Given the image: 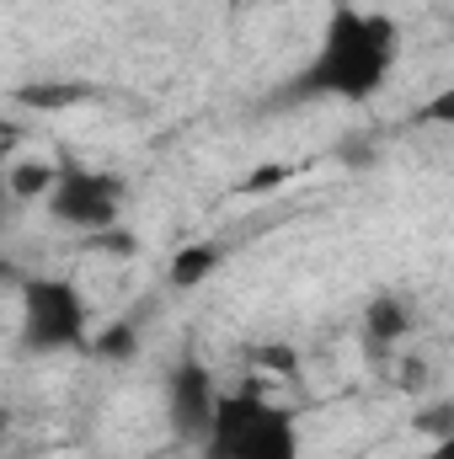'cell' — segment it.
Listing matches in <instances>:
<instances>
[{"mask_svg":"<svg viewBox=\"0 0 454 459\" xmlns=\"http://www.w3.org/2000/svg\"><path fill=\"white\" fill-rule=\"evenodd\" d=\"M401 59V22L385 11H358L337 5L327 16V32L316 43V54L289 75V86L278 91L284 108L300 102H374Z\"/></svg>","mask_w":454,"mask_h":459,"instance_id":"cell-1","label":"cell"},{"mask_svg":"<svg viewBox=\"0 0 454 459\" xmlns=\"http://www.w3.org/2000/svg\"><path fill=\"white\" fill-rule=\"evenodd\" d=\"M300 417L273 401L262 385L220 390L209 433L198 444V459H300Z\"/></svg>","mask_w":454,"mask_h":459,"instance_id":"cell-2","label":"cell"},{"mask_svg":"<svg viewBox=\"0 0 454 459\" xmlns=\"http://www.w3.org/2000/svg\"><path fill=\"white\" fill-rule=\"evenodd\" d=\"M16 337L27 352L54 358V352H86L92 342V310L86 294L70 278H27L22 283V321Z\"/></svg>","mask_w":454,"mask_h":459,"instance_id":"cell-3","label":"cell"},{"mask_svg":"<svg viewBox=\"0 0 454 459\" xmlns=\"http://www.w3.org/2000/svg\"><path fill=\"white\" fill-rule=\"evenodd\" d=\"M48 214H54V225L86 230V235L118 230V214H123V182H118L113 171L59 166V177H54V187H48Z\"/></svg>","mask_w":454,"mask_h":459,"instance_id":"cell-4","label":"cell"},{"mask_svg":"<svg viewBox=\"0 0 454 459\" xmlns=\"http://www.w3.org/2000/svg\"><path fill=\"white\" fill-rule=\"evenodd\" d=\"M214 401H220V385H214L209 363H198L193 352H182V358L166 368V422H171V433L198 449L204 433H209Z\"/></svg>","mask_w":454,"mask_h":459,"instance_id":"cell-5","label":"cell"},{"mask_svg":"<svg viewBox=\"0 0 454 459\" xmlns=\"http://www.w3.org/2000/svg\"><path fill=\"white\" fill-rule=\"evenodd\" d=\"M412 305L406 299H396V294H380V299H369V310H363V347L374 352V358H390L396 347L412 337Z\"/></svg>","mask_w":454,"mask_h":459,"instance_id":"cell-6","label":"cell"},{"mask_svg":"<svg viewBox=\"0 0 454 459\" xmlns=\"http://www.w3.org/2000/svg\"><path fill=\"white\" fill-rule=\"evenodd\" d=\"M220 262H225V246H214V240L182 246V251L171 256V267H166V283H171V289H198V283H209V278L220 273Z\"/></svg>","mask_w":454,"mask_h":459,"instance_id":"cell-7","label":"cell"},{"mask_svg":"<svg viewBox=\"0 0 454 459\" xmlns=\"http://www.w3.org/2000/svg\"><path fill=\"white\" fill-rule=\"evenodd\" d=\"M139 347H144L139 321H134V316H113L102 332H92L86 352H92L97 363H134V358H139Z\"/></svg>","mask_w":454,"mask_h":459,"instance_id":"cell-8","label":"cell"},{"mask_svg":"<svg viewBox=\"0 0 454 459\" xmlns=\"http://www.w3.org/2000/svg\"><path fill=\"white\" fill-rule=\"evenodd\" d=\"M86 97H92V86H81V81H27V86H16V102L32 108V113H65V108H81Z\"/></svg>","mask_w":454,"mask_h":459,"instance_id":"cell-9","label":"cell"},{"mask_svg":"<svg viewBox=\"0 0 454 459\" xmlns=\"http://www.w3.org/2000/svg\"><path fill=\"white\" fill-rule=\"evenodd\" d=\"M54 177H59V166H48V160H22V166H11V177H5V193H11V204H16V198H48Z\"/></svg>","mask_w":454,"mask_h":459,"instance_id":"cell-10","label":"cell"},{"mask_svg":"<svg viewBox=\"0 0 454 459\" xmlns=\"http://www.w3.org/2000/svg\"><path fill=\"white\" fill-rule=\"evenodd\" d=\"M412 428H417V433H428L433 444H450V438H454V401H439V406L417 411V417H412Z\"/></svg>","mask_w":454,"mask_h":459,"instance_id":"cell-11","label":"cell"},{"mask_svg":"<svg viewBox=\"0 0 454 459\" xmlns=\"http://www.w3.org/2000/svg\"><path fill=\"white\" fill-rule=\"evenodd\" d=\"M11 150H16V128H11V123L0 117V166L11 160Z\"/></svg>","mask_w":454,"mask_h":459,"instance_id":"cell-12","label":"cell"},{"mask_svg":"<svg viewBox=\"0 0 454 459\" xmlns=\"http://www.w3.org/2000/svg\"><path fill=\"white\" fill-rule=\"evenodd\" d=\"M5 433H11V406L0 401V438H5Z\"/></svg>","mask_w":454,"mask_h":459,"instance_id":"cell-13","label":"cell"},{"mask_svg":"<svg viewBox=\"0 0 454 459\" xmlns=\"http://www.w3.org/2000/svg\"><path fill=\"white\" fill-rule=\"evenodd\" d=\"M11 209V193H5V177H0V214Z\"/></svg>","mask_w":454,"mask_h":459,"instance_id":"cell-14","label":"cell"}]
</instances>
